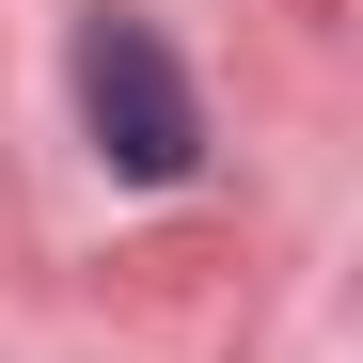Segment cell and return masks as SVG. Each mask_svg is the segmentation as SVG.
I'll return each instance as SVG.
<instances>
[{
  "label": "cell",
  "mask_w": 363,
  "mask_h": 363,
  "mask_svg": "<svg viewBox=\"0 0 363 363\" xmlns=\"http://www.w3.org/2000/svg\"><path fill=\"white\" fill-rule=\"evenodd\" d=\"M79 127L127 190H174L206 158V111H190V64L143 32V16H79Z\"/></svg>",
  "instance_id": "6da1fadb"
}]
</instances>
